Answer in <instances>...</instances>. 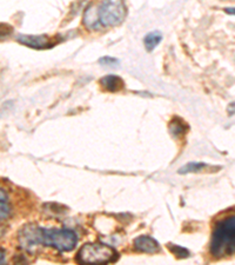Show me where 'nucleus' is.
<instances>
[{"instance_id": "8", "label": "nucleus", "mask_w": 235, "mask_h": 265, "mask_svg": "<svg viewBox=\"0 0 235 265\" xmlns=\"http://www.w3.org/2000/svg\"><path fill=\"white\" fill-rule=\"evenodd\" d=\"M100 85L109 92H118L123 87V80L115 74H109L100 79Z\"/></svg>"}, {"instance_id": "10", "label": "nucleus", "mask_w": 235, "mask_h": 265, "mask_svg": "<svg viewBox=\"0 0 235 265\" xmlns=\"http://www.w3.org/2000/svg\"><path fill=\"white\" fill-rule=\"evenodd\" d=\"M162 40V34L161 32L159 31H153V32H149V33H147L145 35V38H143V44H145V47L147 51H153L155 47H157L159 44L161 43Z\"/></svg>"}, {"instance_id": "9", "label": "nucleus", "mask_w": 235, "mask_h": 265, "mask_svg": "<svg viewBox=\"0 0 235 265\" xmlns=\"http://www.w3.org/2000/svg\"><path fill=\"white\" fill-rule=\"evenodd\" d=\"M188 130V126L185 123V120H182L181 118L175 117L172 119V122L169 123V132L172 135V137L178 139L182 137L186 134V131Z\"/></svg>"}, {"instance_id": "16", "label": "nucleus", "mask_w": 235, "mask_h": 265, "mask_svg": "<svg viewBox=\"0 0 235 265\" xmlns=\"http://www.w3.org/2000/svg\"><path fill=\"white\" fill-rule=\"evenodd\" d=\"M2 264H5V251L2 249Z\"/></svg>"}, {"instance_id": "7", "label": "nucleus", "mask_w": 235, "mask_h": 265, "mask_svg": "<svg viewBox=\"0 0 235 265\" xmlns=\"http://www.w3.org/2000/svg\"><path fill=\"white\" fill-rule=\"evenodd\" d=\"M83 24L87 29L91 30H97L99 29L100 25V22H99V15H98V6L90 5L83 12Z\"/></svg>"}, {"instance_id": "6", "label": "nucleus", "mask_w": 235, "mask_h": 265, "mask_svg": "<svg viewBox=\"0 0 235 265\" xmlns=\"http://www.w3.org/2000/svg\"><path fill=\"white\" fill-rule=\"evenodd\" d=\"M133 247L137 251L143 254H155L160 250V244L151 236L141 235L133 240Z\"/></svg>"}, {"instance_id": "14", "label": "nucleus", "mask_w": 235, "mask_h": 265, "mask_svg": "<svg viewBox=\"0 0 235 265\" xmlns=\"http://www.w3.org/2000/svg\"><path fill=\"white\" fill-rule=\"evenodd\" d=\"M99 64H101V65H105V66L114 67L115 65H118L119 64V60L113 57H102L99 59Z\"/></svg>"}, {"instance_id": "2", "label": "nucleus", "mask_w": 235, "mask_h": 265, "mask_svg": "<svg viewBox=\"0 0 235 265\" xmlns=\"http://www.w3.org/2000/svg\"><path fill=\"white\" fill-rule=\"evenodd\" d=\"M209 251L214 257L235 255V212L215 224Z\"/></svg>"}, {"instance_id": "4", "label": "nucleus", "mask_w": 235, "mask_h": 265, "mask_svg": "<svg viewBox=\"0 0 235 265\" xmlns=\"http://www.w3.org/2000/svg\"><path fill=\"white\" fill-rule=\"evenodd\" d=\"M126 6L122 0H102L98 6L99 22L102 27L118 26L126 17Z\"/></svg>"}, {"instance_id": "12", "label": "nucleus", "mask_w": 235, "mask_h": 265, "mask_svg": "<svg viewBox=\"0 0 235 265\" xmlns=\"http://www.w3.org/2000/svg\"><path fill=\"white\" fill-rule=\"evenodd\" d=\"M208 167V165L205 163H197V162H192L186 164L185 166H182L179 168V174L180 175H186V174H197V172H201L204 171L205 168Z\"/></svg>"}, {"instance_id": "15", "label": "nucleus", "mask_w": 235, "mask_h": 265, "mask_svg": "<svg viewBox=\"0 0 235 265\" xmlns=\"http://www.w3.org/2000/svg\"><path fill=\"white\" fill-rule=\"evenodd\" d=\"M224 11L226 12L227 14L235 15V7H226V9H224Z\"/></svg>"}, {"instance_id": "1", "label": "nucleus", "mask_w": 235, "mask_h": 265, "mask_svg": "<svg viewBox=\"0 0 235 265\" xmlns=\"http://www.w3.org/2000/svg\"><path fill=\"white\" fill-rule=\"evenodd\" d=\"M19 242L27 251L38 244L54 248L59 252H69L75 248L78 236L70 229H45L35 225H26L19 234Z\"/></svg>"}, {"instance_id": "3", "label": "nucleus", "mask_w": 235, "mask_h": 265, "mask_svg": "<svg viewBox=\"0 0 235 265\" xmlns=\"http://www.w3.org/2000/svg\"><path fill=\"white\" fill-rule=\"evenodd\" d=\"M117 258V251L102 243H87L77 255V260L81 264H106L115 262Z\"/></svg>"}, {"instance_id": "11", "label": "nucleus", "mask_w": 235, "mask_h": 265, "mask_svg": "<svg viewBox=\"0 0 235 265\" xmlns=\"http://www.w3.org/2000/svg\"><path fill=\"white\" fill-rule=\"evenodd\" d=\"M11 214V204L7 192L4 188H0V217L2 220L6 219Z\"/></svg>"}, {"instance_id": "5", "label": "nucleus", "mask_w": 235, "mask_h": 265, "mask_svg": "<svg viewBox=\"0 0 235 265\" xmlns=\"http://www.w3.org/2000/svg\"><path fill=\"white\" fill-rule=\"evenodd\" d=\"M19 43L23 44V45L29 46L31 49H37V50H41V49H49V47H52L54 45L52 43V39L49 37V35L41 34V35H30V34H18L17 38Z\"/></svg>"}, {"instance_id": "13", "label": "nucleus", "mask_w": 235, "mask_h": 265, "mask_svg": "<svg viewBox=\"0 0 235 265\" xmlns=\"http://www.w3.org/2000/svg\"><path fill=\"white\" fill-rule=\"evenodd\" d=\"M167 248H168V250L172 252V254L177 257L179 259H184L187 258V257H189V251L187 250L186 248L184 247H180V245H177V244H167Z\"/></svg>"}]
</instances>
